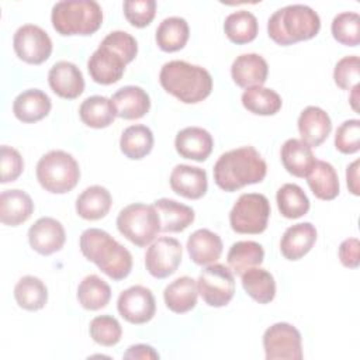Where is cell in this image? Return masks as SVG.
<instances>
[{
  "instance_id": "26",
  "label": "cell",
  "mask_w": 360,
  "mask_h": 360,
  "mask_svg": "<svg viewBox=\"0 0 360 360\" xmlns=\"http://www.w3.org/2000/svg\"><path fill=\"white\" fill-rule=\"evenodd\" d=\"M187 250L190 259L198 266L215 263L222 253L221 238L210 229H197L187 239Z\"/></svg>"
},
{
  "instance_id": "9",
  "label": "cell",
  "mask_w": 360,
  "mask_h": 360,
  "mask_svg": "<svg viewBox=\"0 0 360 360\" xmlns=\"http://www.w3.org/2000/svg\"><path fill=\"white\" fill-rule=\"evenodd\" d=\"M197 288L207 305L214 308L225 307L235 294L233 273L225 264H208L198 276Z\"/></svg>"
},
{
  "instance_id": "25",
  "label": "cell",
  "mask_w": 360,
  "mask_h": 360,
  "mask_svg": "<svg viewBox=\"0 0 360 360\" xmlns=\"http://www.w3.org/2000/svg\"><path fill=\"white\" fill-rule=\"evenodd\" d=\"M34 212V202L22 190H6L0 194V221L8 226H18Z\"/></svg>"
},
{
  "instance_id": "6",
  "label": "cell",
  "mask_w": 360,
  "mask_h": 360,
  "mask_svg": "<svg viewBox=\"0 0 360 360\" xmlns=\"http://www.w3.org/2000/svg\"><path fill=\"white\" fill-rule=\"evenodd\" d=\"M79 179V163L65 150H51L38 160L37 180L49 193L65 194L76 187Z\"/></svg>"
},
{
  "instance_id": "18",
  "label": "cell",
  "mask_w": 360,
  "mask_h": 360,
  "mask_svg": "<svg viewBox=\"0 0 360 360\" xmlns=\"http://www.w3.org/2000/svg\"><path fill=\"white\" fill-rule=\"evenodd\" d=\"M214 139L211 134L200 127H187L177 132L174 148L177 153L190 160L204 162L212 152Z\"/></svg>"
},
{
  "instance_id": "11",
  "label": "cell",
  "mask_w": 360,
  "mask_h": 360,
  "mask_svg": "<svg viewBox=\"0 0 360 360\" xmlns=\"http://www.w3.org/2000/svg\"><path fill=\"white\" fill-rule=\"evenodd\" d=\"M15 55L30 65H41L52 53V41L46 31L34 24L21 25L13 38Z\"/></svg>"
},
{
  "instance_id": "50",
  "label": "cell",
  "mask_w": 360,
  "mask_h": 360,
  "mask_svg": "<svg viewBox=\"0 0 360 360\" xmlns=\"http://www.w3.org/2000/svg\"><path fill=\"white\" fill-rule=\"evenodd\" d=\"M346 181H347V187L349 191L354 195L360 194V188H359V160H354L353 163H350L346 169Z\"/></svg>"
},
{
  "instance_id": "40",
  "label": "cell",
  "mask_w": 360,
  "mask_h": 360,
  "mask_svg": "<svg viewBox=\"0 0 360 360\" xmlns=\"http://www.w3.org/2000/svg\"><path fill=\"white\" fill-rule=\"evenodd\" d=\"M276 200L280 214L288 219H297L305 215L309 210V200L307 194L294 183L283 184L277 190Z\"/></svg>"
},
{
  "instance_id": "29",
  "label": "cell",
  "mask_w": 360,
  "mask_h": 360,
  "mask_svg": "<svg viewBox=\"0 0 360 360\" xmlns=\"http://www.w3.org/2000/svg\"><path fill=\"white\" fill-rule=\"evenodd\" d=\"M112 204L110 191L103 186H90L76 200V212L83 219L97 221L104 218Z\"/></svg>"
},
{
  "instance_id": "37",
  "label": "cell",
  "mask_w": 360,
  "mask_h": 360,
  "mask_svg": "<svg viewBox=\"0 0 360 360\" xmlns=\"http://www.w3.org/2000/svg\"><path fill=\"white\" fill-rule=\"evenodd\" d=\"M224 31L233 44L242 45L252 42L259 32L257 18L248 10H238L225 18Z\"/></svg>"
},
{
  "instance_id": "17",
  "label": "cell",
  "mask_w": 360,
  "mask_h": 360,
  "mask_svg": "<svg viewBox=\"0 0 360 360\" xmlns=\"http://www.w3.org/2000/svg\"><path fill=\"white\" fill-rule=\"evenodd\" d=\"M170 187L172 190L188 200L201 198L208 188L207 172L197 166L177 165L170 173Z\"/></svg>"
},
{
  "instance_id": "43",
  "label": "cell",
  "mask_w": 360,
  "mask_h": 360,
  "mask_svg": "<svg viewBox=\"0 0 360 360\" xmlns=\"http://www.w3.org/2000/svg\"><path fill=\"white\" fill-rule=\"evenodd\" d=\"M335 148L345 155H352L360 149V121L346 120L343 121L335 135Z\"/></svg>"
},
{
  "instance_id": "27",
  "label": "cell",
  "mask_w": 360,
  "mask_h": 360,
  "mask_svg": "<svg viewBox=\"0 0 360 360\" xmlns=\"http://www.w3.org/2000/svg\"><path fill=\"white\" fill-rule=\"evenodd\" d=\"M198 288L197 281L188 276H183L166 285L163 300L166 307L176 314L191 311L197 305Z\"/></svg>"
},
{
  "instance_id": "23",
  "label": "cell",
  "mask_w": 360,
  "mask_h": 360,
  "mask_svg": "<svg viewBox=\"0 0 360 360\" xmlns=\"http://www.w3.org/2000/svg\"><path fill=\"white\" fill-rule=\"evenodd\" d=\"M117 117L124 120L142 118L150 108L149 94L139 86H124L111 97Z\"/></svg>"
},
{
  "instance_id": "31",
  "label": "cell",
  "mask_w": 360,
  "mask_h": 360,
  "mask_svg": "<svg viewBox=\"0 0 360 360\" xmlns=\"http://www.w3.org/2000/svg\"><path fill=\"white\" fill-rule=\"evenodd\" d=\"M308 186L314 195L323 201H330L339 194V177L333 166L325 160H316L307 176Z\"/></svg>"
},
{
  "instance_id": "3",
  "label": "cell",
  "mask_w": 360,
  "mask_h": 360,
  "mask_svg": "<svg viewBox=\"0 0 360 360\" xmlns=\"http://www.w3.org/2000/svg\"><path fill=\"white\" fill-rule=\"evenodd\" d=\"M160 86L184 104L205 100L212 90V77L207 69L186 60L166 62L159 73Z\"/></svg>"
},
{
  "instance_id": "21",
  "label": "cell",
  "mask_w": 360,
  "mask_h": 360,
  "mask_svg": "<svg viewBox=\"0 0 360 360\" xmlns=\"http://www.w3.org/2000/svg\"><path fill=\"white\" fill-rule=\"evenodd\" d=\"M316 229L311 222H300L285 229L280 240L281 255L287 260H300L314 246Z\"/></svg>"
},
{
  "instance_id": "1",
  "label": "cell",
  "mask_w": 360,
  "mask_h": 360,
  "mask_svg": "<svg viewBox=\"0 0 360 360\" xmlns=\"http://www.w3.org/2000/svg\"><path fill=\"white\" fill-rule=\"evenodd\" d=\"M267 165L253 146H242L222 153L214 165L217 186L228 193L263 181Z\"/></svg>"
},
{
  "instance_id": "48",
  "label": "cell",
  "mask_w": 360,
  "mask_h": 360,
  "mask_svg": "<svg viewBox=\"0 0 360 360\" xmlns=\"http://www.w3.org/2000/svg\"><path fill=\"white\" fill-rule=\"evenodd\" d=\"M360 243L357 238H347L339 246V259L345 267L356 269L360 263Z\"/></svg>"
},
{
  "instance_id": "46",
  "label": "cell",
  "mask_w": 360,
  "mask_h": 360,
  "mask_svg": "<svg viewBox=\"0 0 360 360\" xmlns=\"http://www.w3.org/2000/svg\"><path fill=\"white\" fill-rule=\"evenodd\" d=\"M0 169H1V176H0L1 183L17 180L24 169V160L20 152L11 146L3 145L0 148Z\"/></svg>"
},
{
  "instance_id": "14",
  "label": "cell",
  "mask_w": 360,
  "mask_h": 360,
  "mask_svg": "<svg viewBox=\"0 0 360 360\" xmlns=\"http://www.w3.org/2000/svg\"><path fill=\"white\" fill-rule=\"evenodd\" d=\"M127 65V59L103 41L87 60L89 73L98 84L117 83L122 77Z\"/></svg>"
},
{
  "instance_id": "39",
  "label": "cell",
  "mask_w": 360,
  "mask_h": 360,
  "mask_svg": "<svg viewBox=\"0 0 360 360\" xmlns=\"http://www.w3.org/2000/svg\"><path fill=\"white\" fill-rule=\"evenodd\" d=\"M243 107L256 115H274L281 108V97L271 89L263 86L249 87L242 94Z\"/></svg>"
},
{
  "instance_id": "22",
  "label": "cell",
  "mask_w": 360,
  "mask_h": 360,
  "mask_svg": "<svg viewBox=\"0 0 360 360\" xmlns=\"http://www.w3.org/2000/svg\"><path fill=\"white\" fill-rule=\"evenodd\" d=\"M52 108L51 98L39 89H28L20 93L13 103V112L21 122L32 124L45 118Z\"/></svg>"
},
{
  "instance_id": "47",
  "label": "cell",
  "mask_w": 360,
  "mask_h": 360,
  "mask_svg": "<svg viewBox=\"0 0 360 360\" xmlns=\"http://www.w3.org/2000/svg\"><path fill=\"white\" fill-rule=\"evenodd\" d=\"M103 42L108 44L117 52H120L127 59L128 63L132 62L138 53L136 39L125 31H112L103 39Z\"/></svg>"
},
{
  "instance_id": "49",
  "label": "cell",
  "mask_w": 360,
  "mask_h": 360,
  "mask_svg": "<svg viewBox=\"0 0 360 360\" xmlns=\"http://www.w3.org/2000/svg\"><path fill=\"white\" fill-rule=\"evenodd\" d=\"M122 357L132 360H156L159 359V353L152 346L139 343L129 346Z\"/></svg>"
},
{
  "instance_id": "19",
  "label": "cell",
  "mask_w": 360,
  "mask_h": 360,
  "mask_svg": "<svg viewBox=\"0 0 360 360\" xmlns=\"http://www.w3.org/2000/svg\"><path fill=\"white\" fill-rule=\"evenodd\" d=\"M267 62L257 53H242L236 56L231 66V76L236 86L242 89L263 86L267 80Z\"/></svg>"
},
{
  "instance_id": "4",
  "label": "cell",
  "mask_w": 360,
  "mask_h": 360,
  "mask_svg": "<svg viewBox=\"0 0 360 360\" xmlns=\"http://www.w3.org/2000/svg\"><path fill=\"white\" fill-rule=\"evenodd\" d=\"M319 30L318 13L305 4H290L278 8L267 21L269 37L283 46L311 39Z\"/></svg>"
},
{
  "instance_id": "33",
  "label": "cell",
  "mask_w": 360,
  "mask_h": 360,
  "mask_svg": "<svg viewBox=\"0 0 360 360\" xmlns=\"http://www.w3.org/2000/svg\"><path fill=\"white\" fill-rule=\"evenodd\" d=\"M190 37V28L181 17L165 18L156 30V44L165 52H176L184 48Z\"/></svg>"
},
{
  "instance_id": "51",
  "label": "cell",
  "mask_w": 360,
  "mask_h": 360,
  "mask_svg": "<svg viewBox=\"0 0 360 360\" xmlns=\"http://www.w3.org/2000/svg\"><path fill=\"white\" fill-rule=\"evenodd\" d=\"M357 93H359V86H356V87L352 89V96H350V104H352V107H353L354 111H359V107H357V101H359Z\"/></svg>"
},
{
  "instance_id": "45",
  "label": "cell",
  "mask_w": 360,
  "mask_h": 360,
  "mask_svg": "<svg viewBox=\"0 0 360 360\" xmlns=\"http://www.w3.org/2000/svg\"><path fill=\"white\" fill-rule=\"evenodd\" d=\"M360 79V59L356 55L342 58L333 70V80L342 90H352L359 86Z\"/></svg>"
},
{
  "instance_id": "42",
  "label": "cell",
  "mask_w": 360,
  "mask_h": 360,
  "mask_svg": "<svg viewBox=\"0 0 360 360\" xmlns=\"http://www.w3.org/2000/svg\"><path fill=\"white\" fill-rule=\"evenodd\" d=\"M89 332L91 339L101 346H114L120 342L122 329L120 322L111 315H100L91 319Z\"/></svg>"
},
{
  "instance_id": "10",
  "label": "cell",
  "mask_w": 360,
  "mask_h": 360,
  "mask_svg": "<svg viewBox=\"0 0 360 360\" xmlns=\"http://www.w3.org/2000/svg\"><path fill=\"white\" fill-rule=\"evenodd\" d=\"M263 347L267 360H301V333L287 322H277L266 329Z\"/></svg>"
},
{
  "instance_id": "34",
  "label": "cell",
  "mask_w": 360,
  "mask_h": 360,
  "mask_svg": "<svg viewBox=\"0 0 360 360\" xmlns=\"http://www.w3.org/2000/svg\"><path fill=\"white\" fill-rule=\"evenodd\" d=\"M264 250L263 246L255 240L235 242L226 256L228 266L232 273L243 274L252 267H257L263 263Z\"/></svg>"
},
{
  "instance_id": "8",
  "label": "cell",
  "mask_w": 360,
  "mask_h": 360,
  "mask_svg": "<svg viewBox=\"0 0 360 360\" xmlns=\"http://www.w3.org/2000/svg\"><path fill=\"white\" fill-rule=\"evenodd\" d=\"M270 217V202L260 193H245L229 212V224L236 233L257 235L266 231Z\"/></svg>"
},
{
  "instance_id": "38",
  "label": "cell",
  "mask_w": 360,
  "mask_h": 360,
  "mask_svg": "<svg viewBox=\"0 0 360 360\" xmlns=\"http://www.w3.org/2000/svg\"><path fill=\"white\" fill-rule=\"evenodd\" d=\"M110 285L97 274L86 276L77 287L79 304L89 311H97L104 308L110 302Z\"/></svg>"
},
{
  "instance_id": "41",
  "label": "cell",
  "mask_w": 360,
  "mask_h": 360,
  "mask_svg": "<svg viewBox=\"0 0 360 360\" xmlns=\"http://www.w3.org/2000/svg\"><path fill=\"white\" fill-rule=\"evenodd\" d=\"M330 31L333 38L346 46H357L360 44V17L353 11H343L332 20Z\"/></svg>"
},
{
  "instance_id": "28",
  "label": "cell",
  "mask_w": 360,
  "mask_h": 360,
  "mask_svg": "<svg viewBox=\"0 0 360 360\" xmlns=\"http://www.w3.org/2000/svg\"><path fill=\"white\" fill-rule=\"evenodd\" d=\"M153 207L159 214L160 231L163 232H181L193 224L195 217L191 207L170 198H159Z\"/></svg>"
},
{
  "instance_id": "16",
  "label": "cell",
  "mask_w": 360,
  "mask_h": 360,
  "mask_svg": "<svg viewBox=\"0 0 360 360\" xmlns=\"http://www.w3.org/2000/svg\"><path fill=\"white\" fill-rule=\"evenodd\" d=\"M48 83L56 96L68 100L77 98L84 90V79L80 69L68 60H59L49 69Z\"/></svg>"
},
{
  "instance_id": "15",
  "label": "cell",
  "mask_w": 360,
  "mask_h": 360,
  "mask_svg": "<svg viewBox=\"0 0 360 360\" xmlns=\"http://www.w3.org/2000/svg\"><path fill=\"white\" fill-rule=\"evenodd\" d=\"M65 239L66 233L63 225L52 217L37 219L28 229L30 246L42 256L59 252L65 245Z\"/></svg>"
},
{
  "instance_id": "36",
  "label": "cell",
  "mask_w": 360,
  "mask_h": 360,
  "mask_svg": "<svg viewBox=\"0 0 360 360\" xmlns=\"http://www.w3.org/2000/svg\"><path fill=\"white\" fill-rule=\"evenodd\" d=\"M17 304L27 311H38L48 301V288L44 281L35 276L21 277L14 287Z\"/></svg>"
},
{
  "instance_id": "30",
  "label": "cell",
  "mask_w": 360,
  "mask_h": 360,
  "mask_svg": "<svg viewBox=\"0 0 360 360\" xmlns=\"http://www.w3.org/2000/svg\"><path fill=\"white\" fill-rule=\"evenodd\" d=\"M79 115L87 127L101 129L112 124L117 117V111L111 98L104 96H91L80 104Z\"/></svg>"
},
{
  "instance_id": "35",
  "label": "cell",
  "mask_w": 360,
  "mask_h": 360,
  "mask_svg": "<svg viewBox=\"0 0 360 360\" xmlns=\"http://www.w3.org/2000/svg\"><path fill=\"white\" fill-rule=\"evenodd\" d=\"M120 148L128 159H143L153 148V134L146 125H131L121 134Z\"/></svg>"
},
{
  "instance_id": "2",
  "label": "cell",
  "mask_w": 360,
  "mask_h": 360,
  "mask_svg": "<svg viewBox=\"0 0 360 360\" xmlns=\"http://www.w3.org/2000/svg\"><path fill=\"white\" fill-rule=\"evenodd\" d=\"M80 250L110 278L124 280L132 270V255L118 243L108 232L98 228H89L80 235Z\"/></svg>"
},
{
  "instance_id": "7",
  "label": "cell",
  "mask_w": 360,
  "mask_h": 360,
  "mask_svg": "<svg viewBox=\"0 0 360 360\" xmlns=\"http://www.w3.org/2000/svg\"><path fill=\"white\" fill-rule=\"evenodd\" d=\"M117 228L129 242L143 248L160 232V218L153 204L134 202L120 211Z\"/></svg>"
},
{
  "instance_id": "24",
  "label": "cell",
  "mask_w": 360,
  "mask_h": 360,
  "mask_svg": "<svg viewBox=\"0 0 360 360\" xmlns=\"http://www.w3.org/2000/svg\"><path fill=\"white\" fill-rule=\"evenodd\" d=\"M280 156L284 169L290 174L301 179L308 176L316 162L311 146L295 138H290L283 143Z\"/></svg>"
},
{
  "instance_id": "20",
  "label": "cell",
  "mask_w": 360,
  "mask_h": 360,
  "mask_svg": "<svg viewBox=\"0 0 360 360\" xmlns=\"http://www.w3.org/2000/svg\"><path fill=\"white\" fill-rule=\"evenodd\" d=\"M298 131L301 141L307 145L319 146L332 131V121L328 112L316 105H308L298 117Z\"/></svg>"
},
{
  "instance_id": "13",
  "label": "cell",
  "mask_w": 360,
  "mask_h": 360,
  "mask_svg": "<svg viewBox=\"0 0 360 360\" xmlns=\"http://www.w3.org/2000/svg\"><path fill=\"white\" fill-rule=\"evenodd\" d=\"M117 309L127 322L142 325L149 322L156 312L155 297L149 288L132 285L120 294Z\"/></svg>"
},
{
  "instance_id": "12",
  "label": "cell",
  "mask_w": 360,
  "mask_h": 360,
  "mask_svg": "<svg viewBox=\"0 0 360 360\" xmlns=\"http://www.w3.org/2000/svg\"><path fill=\"white\" fill-rule=\"evenodd\" d=\"M181 243L170 236L158 238L146 250L145 266L155 278L172 276L181 263Z\"/></svg>"
},
{
  "instance_id": "5",
  "label": "cell",
  "mask_w": 360,
  "mask_h": 360,
  "mask_svg": "<svg viewBox=\"0 0 360 360\" xmlns=\"http://www.w3.org/2000/svg\"><path fill=\"white\" fill-rule=\"evenodd\" d=\"M51 21L60 35H91L103 24V10L94 0H63L52 7Z\"/></svg>"
},
{
  "instance_id": "32",
  "label": "cell",
  "mask_w": 360,
  "mask_h": 360,
  "mask_svg": "<svg viewBox=\"0 0 360 360\" xmlns=\"http://www.w3.org/2000/svg\"><path fill=\"white\" fill-rule=\"evenodd\" d=\"M242 276V287L246 294L259 304H269L276 297V281L270 271L262 267H252Z\"/></svg>"
},
{
  "instance_id": "44",
  "label": "cell",
  "mask_w": 360,
  "mask_h": 360,
  "mask_svg": "<svg viewBox=\"0 0 360 360\" xmlns=\"http://www.w3.org/2000/svg\"><path fill=\"white\" fill-rule=\"evenodd\" d=\"M124 15L136 28H143L152 22L156 14L155 0H127L124 1Z\"/></svg>"
}]
</instances>
